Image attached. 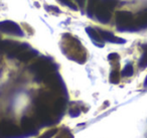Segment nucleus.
Segmentation results:
<instances>
[{
  "label": "nucleus",
  "instance_id": "obj_1",
  "mask_svg": "<svg viewBox=\"0 0 147 138\" xmlns=\"http://www.w3.org/2000/svg\"><path fill=\"white\" fill-rule=\"evenodd\" d=\"M116 26L120 31L136 30L135 18L128 11H118L116 13Z\"/></svg>",
  "mask_w": 147,
  "mask_h": 138
},
{
  "label": "nucleus",
  "instance_id": "obj_2",
  "mask_svg": "<svg viewBox=\"0 0 147 138\" xmlns=\"http://www.w3.org/2000/svg\"><path fill=\"white\" fill-rule=\"evenodd\" d=\"M0 31L7 33V34L15 35V37H23L24 35L23 30L20 28V26L17 23L10 20L0 21Z\"/></svg>",
  "mask_w": 147,
  "mask_h": 138
},
{
  "label": "nucleus",
  "instance_id": "obj_3",
  "mask_svg": "<svg viewBox=\"0 0 147 138\" xmlns=\"http://www.w3.org/2000/svg\"><path fill=\"white\" fill-rule=\"evenodd\" d=\"M95 14H96L97 19H98L100 22L108 23L109 21H110L111 17H112V10H110V9L107 8L105 5H103L100 0L98 6H97L96 10H95Z\"/></svg>",
  "mask_w": 147,
  "mask_h": 138
},
{
  "label": "nucleus",
  "instance_id": "obj_4",
  "mask_svg": "<svg viewBox=\"0 0 147 138\" xmlns=\"http://www.w3.org/2000/svg\"><path fill=\"white\" fill-rule=\"evenodd\" d=\"M98 31H99V33H100L101 37H102V39L106 41H109V43H125L124 39L115 37L112 32L103 30V29H98Z\"/></svg>",
  "mask_w": 147,
  "mask_h": 138
},
{
  "label": "nucleus",
  "instance_id": "obj_5",
  "mask_svg": "<svg viewBox=\"0 0 147 138\" xmlns=\"http://www.w3.org/2000/svg\"><path fill=\"white\" fill-rule=\"evenodd\" d=\"M86 31H87V33H88L89 37L92 39V41H94L97 45L103 47V39H102V37L100 35V33H99L98 30L92 28V27H87Z\"/></svg>",
  "mask_w": 147,
  "mask_h": 138
},
{
  "label": "nucleus",
  "instance_id": "obj_6",
  "mask_svg": "<svg viewBox=\"0 0 147 138\" xmlns=\"http://www.w3.org/2000/svg\"><path fill=\"white\" fill-rule=\"evenodd\" d=\"M35 55H36V51H33V49H31L30 47H28V49H26L23 51H21V53H19L16 57L19 60V61L28 62V61H30L31 59H33Z\"/></svg>",
  "mask_w": 147,
  "mask_h": 138
},
{
  "label": "nucleus",
  "instance_id": "obj_7",
  "mask_svg": "<svg viewBox=\"0 0 147 138\" xmlns=\"http://www.w3.org/2000/svg\"><path fill=\"white\" fill-rule=\"evenodd\" d=\"M99 2H100V0H89L87 12H88V15L90 17H92L95 14V10H96Z\"/></svg>",
  "mask_w": 147,
  "mask_h": 138
},
{
  "label": "nucleus",
  "instance_id": "obj_8",
  "mask_svg": "<svg viewBox=\"0 0 147 138\" xmlns=\"http://www.w3.org/2000/svg\"><path fill=\"white\" fill-rule=\"evenodd\" d=\"M133 75V67L131 64H127L124 67V69L121 72V76L122 77H131Z\"/></svg>",
  "mask_w": 147,
  "mask_h": 138
},
{
  "label": "nucleus",
  "instance_id": "obj_9",
  "mask_svg": "<svg viewBox=\"0 0 147 138\" xmlns=\"http://www.w3.org/2000/svg\"><path fill=\"white\" fill-rule=\"evenodd\" d=\"M119 81H120V73L118 69H114L110 75V82L112 84H118Z\"/></svg>",
  "mask_w": 147,
  "mask_h": 138
},
{
  "label": "nucleus",
  "instance_id": "obj_10",
  "mask_svg": "<svg viewBox=\"0 0 147 138\" xmlns=\"http://www.w3.org/2000/svg\"><path fill=\"white\" fill-rule=\"evenodd\" d=\"M101 3L110 10H113L117 5V0H101Z\"/></svg>",
  "mask_w": 147,
  "mask_h": 138
},
{
  "label": "nucleus",
  "instance_id": "obj_11",
  "mask_svg": "<svg viewBox=\"0 0 147 138\" xmlns=\"http://www.w3.org/2000/svg\"><path fill=\"white\" fill-rule=\"evenodd\" d=\"M139 67L142 68V69L147 67V47H145L144 53H143L142 57H141L140 61H139Z\"/></svg>",
  "mask_w": 147,
  "mask_h": 138
},
{
  "label": "nucleus",
  "instance_id": "obj_12",
  "mask_svg": "<svg viewBox=\"0 0 147 138\" xmlns=\"http://www.w3.org/2000/svg\"><path fill=\"white\" fill-rule=\"evenodd\" d=\"M59 1L61 3H63V4H65V5H67V6H69V8L77 10V7H76V5H75V3L71 2V0H59Z\"/></svg>",
  "mask_w": 147,
  "mask_h": 138
},
{
  "label": "nucleus",
  "instance_id": "obj_13",
  "mask_svg": "<svg viewBox=\"0 0 147 138\" xmlns=\"http://www.w3.org/2000/svg\"><path fill=\"white\" fill-rule=\"evenodd\" d=\"M57 138H73V135H71L69 130H63Z\"/></svg>",
  "mask_w": 147,
  "mask_h": 138
},
{
  "label": "nucleus",
  "instance_id": "obj_14",
  "mask_svg": "<svg viewBox=\"0 0 147 138\" xmlns=\"http://www.w3.org/2000/svg\"><path fill=\"white\" fill-rule=\"evenodd\" d=\"M77 2H78V4L80 5L81 7H83L84 6V4H85V1H86V0H76Z\"/></svg>",
  "mask_w": 147,
  "mask_h": 138
},
{
  "label": "nucleus",
  "instance_id": "obj_15",
  "mask_svg": "<svg viewBox=\"0 0 147 138\" xmlns=\"http://www.w3.org/2000/svg\"><path fill=\"white\" fill-rule=\"evenodd\" d=\"M144 87H147V77H146V79H145V81H144Z\"/></svg>",
  "mask_w": 147,
  "mask_h": 138
},
{
  "label": "nucleus",
  "instance_id": "obj_16",
  "mask_svg": "<svg viewBox=\"0 0 147 138\" xmlns=\"http://www.w3.org/2000/svg\"><path fill=\"white\" fill-rule=\"evenodd\" d=\"M1 41H1V39H0V43H1Z\"/></svg>",
  "mask_w": 147,
  "mask_h": 138
}]
</instances>
